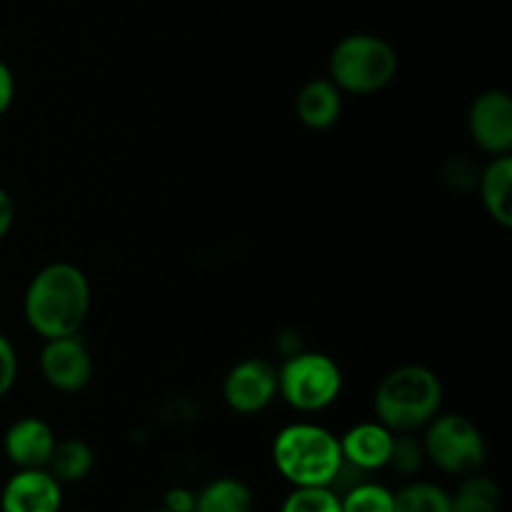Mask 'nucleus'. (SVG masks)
I'll use <instances>...</instances> for the list:
<instances>
[{"instance_id":"f257e3e1","label":"nucleus","mask_w":512,"mask_h":512,"mask_svg":"<svg viewBox=\"0 0 512 512\" xmlns=\"http://www.w3.org/2000/svg\"><path fill=\"white\" fill-rule=\"evenodd\" d=\"M23 313L43 340L75 335L90 313V283L73 263H50L25 290Z\"/></svg>"},{"instance_id":"f03ea898","label":"nucleus","mask_w":512,"mask_h":512,"mask_svg":"<svg viewBox=\"0 0 512 512\" xmlns=\"http://www.w3.org/2000/svg\"><path fill=\"white\" fill-rule=\"evenodd\" d=\"M443 405V383L425 365H400L378 383L373 408L380 423L393 433L425 428Z\"/></svg>"},{"instance_id":"7ed1b4c3","label":"nucleus","mask_w":512,"mask_h":512,"mask_svg":"<svg viewBox=\"0 0 512 512\" xmlns=\"http://www.w3.org/2000/svg\"><path fill=\"white\" fill-rule=\"evenodd\" d=\"M273 463L293 488H330L343 465L340 438L315 423L285 425L273 440Z\"/></svg>"},{"instance_id":"20e7f679","label":"nucleus","mask_w":512,"mask_h":512,"mask_svg":"<svg viewBox=\"0 0 512 512\" xmlns=\"http://www.w3.org/2000/svg\"><path fill=\"white\" fill-rule=\"evenodd\" d=\"M395 75L398 53L380 35L353 33L340 40L330 55V80L340 93H380L393 83Z\"/></svg>"},{"instance_id":"39448f33","label":"nucleus","mask_w":512,"mask_h":512,"mask_svg":"<svg viewBox=\"0 0 512 512\" xmlns=\"http://www.w3.org/2000/svg\"><path fill=\"white\" fill-rule=\"evenodd\" d=\"M343 393V373L325 353L298 350L278 370V395L298 413H320Z\"/></svg>"},{"instance_id":"423d86ee","label":"nucleus","mask_w":512,"mask_h":512,"mask_svg":"<svg viewBox=\"0 0 512 512\" xmlns=\"http://www.w3.org/2000/svg\"><path fill=\"white\" fill-rule=\"evenodd\" d=\"M423 448L425 458L433 460L435 468L455 478L480 473L488 458V445L480 428L460 413L435 415L425 425Z\"/></svg>"},{"instance_id":"0eeeda50","label":"nucleus","mask_w":512,"mask_h":512,"mask_svg":"<svg viewBox=\"0 0 512 512\" xmlns=\"http://www.w3.org/2000/svg\"><path fill=\"white\" fill-rule=\"evenodd\" d=\"M278 398V368L265 358L240 360L223 380V400L233 413L258 415Z\"/></svg>"},{"instance_id":"6e6552de","label":"nucleus","mask_w":512,"mask_h":512,"mask_svg":"<svg viewBox=\"0 0 512 512\" xmlns=\"http://www.w3.org/2000/svg\"><path fill=\"white\" fill-rule=\"evenodd\" d=\"M40 375L58 393H80L93 378V358L85 340L75 335L45 340L40 350Z\"/></svg>"},{"instance_id":"1a4fd4ad","label":"nucleus","mask_w":512,"mask_h":512,"mask_svg":"<svg viewBox=\"0 0 512 512\" xmlns=\"http://www.w3.org/2000/svg\"><path fill=\"white\" fill-rule=\"evenodd\" d=\"M468 130L483 153L508 155L512 150V100L505 90H485L473 100Z\"/></svg>"},{"instance_id":"9d476101","label":"nucleus","mask_w":512,"mask_h":512,"mask_svg":"<svg viewBox=\"0 0 512 512\" xmlns=\"http://www.w3.org/2000/svg\"><path fill=\"white\" fill-rule=\"evenodd\" d=\"M63 485L48 468L15 470L0 493V512H60Z\"/></svg>"},{"instance_id":"9b49d317","label":"nucleus","mask_w":512,"mask_h":512,"mask_svg":"<svg viewBox=\"0 0 512 512\" xmlns=\"http://www.w3.org/2000/svg\"><path fill=\"white\" fill-rule=\"evenodd\" d=\"M395 433L385 428L380 420H365V423L353 425L348 433L340 438V453L343 460L363 473H375V470L388 468L390 453H393Z\"/></svg>"},{"instance_id":"f8f14e48","label":"nucleus","mask_w":512,"mask_h":512,"mask_svg":"<svg viewBox=\"0 0 512 512\" xmlns=\"http://www.w3.org/2000/svg\"><path fill=\"white\" fill-rule=\"evenodd\" d=\"M55 438L53 428L40 418H20L8 428L3 438V450L10 463L18 470L25 468H48L53 455Z\"/></svg>"},{"instance_id":"ddd939ff","label":"nucleus","mask_w":512,"mask_h":512,"mask_svg":"<svg viewBox=\"0 0 512 512\" xmlns=\"http://www.w3.org/2000/svg\"><path fill=\"white\" fill-rule=\"evenodd\" d=\"M295 113L310 130L333 128L343 113V93L330 78L308 80L295 98Z\"/></svg>"},{"instance_id":"4468645a","label":"nucleus","mask_w":512,"mask_h":512,"mask_svg":"<svg viewBox=\"0 0 512 512\" xmlns=\"http://www.w3.org/2000/svg\"><path fill=\"white\" fill-rule=\"evenodd\" d=\"M480 200L490 218L503 228L512 225V158L508 155H495L478 178Z\"/></svg>"},{"instance_id":"2eb2a0df","label":"nucleus","mask_w":512,"mask_h":512,"mask_svg":"<svg viewBox=\"0 0 512 512\" xmlns=\"http://www.w3.org/2000/svg\"><path fill=\"white\" fill-rule=\"evenodd\" d=\"M193 512H253V490L238 478L210 480L195 493Z\"/></svg>"},{"instance_id":"dca6fc26","label":"nucleus","mask_w":512,"mask_h":512,"mask_svg":"<svg viewBox=\"0 0 512 512\" xmlns=\"http://www.w3.org/2000/svg\"><path fill=\"white\" fill-rule=\"evenodd\" d=\"M95 468V453L85 440H63L55 443L53 455H50L48 470L60 485L80 483L88 478Z\"/></svg>"},{"instance_id":"f3484780","label":"nucleus","mask_w":512,"mask_h":512,"mask_svg":"<svg viewBox=\"0 0 512 512\" xmlns=\"http://www.w3.org/2000/svg\"><path fill=\"white\" fill-rule=\"evenodd\" d=\"M503 493L500 485L488 475H465L463 483L450 495V510L453 512H500Z\"/></svg>"},{"instance_id":"a211bd4d","label":"nucleus","mask_w":512,"mask_h":512,"mask_svg":"<svg viewBox=\"0 0 512 512\" xmlns=\"http://www.w3.org/2000/svg\"><path fill=\"white\" fill-rule=\"evenodd\" d=\"M393 512H453L450 510V493L433 483L405 485L395 493Z\"/></svg>"},{"instance_id":"6ab92c4d","label":"nucleus","mask_w":512,"mask_h":512,"mask_svg":"<svg viewBox=\"0 0 512 512\" xmlns=\"http://www.w3.org/2000/svg\"><path fill=\"white\" fill-rule=\"evenodd\" d=\"M340 508L343 512H393L395 493L373 480H363L340 495Z\"/></svg>"},{"instance_id":"aec40b11","label":"nucleus","mask_w":512,"mask_h":512,"mask_svg":"<svg viewBox=\"0 0 512 512\" xmlns=\"http://www.w3.org/2000/svg\"><path fill=\"white\" fill-rule=\"evenodd\" d=\"M425 460L428 458H425L423 440L415 438L413 433H395L388 468H393L395 473L403 475V478H413L415 473L423 470Z\"/></svg>"},{"instance_id":"412c9836","label":"nucleus","mask_w":512,"mask_h":512,"mask_svg":"<svg viewBox=\"0 0 512 512\" xmlns=\"http://www.w3.org/2000/svg\"><path fill=\"white\" fill-rule=\"evenodd\" d=\"M280 512H343L333 488H293Z\"/></svg>"},{"instance_id":"4be33fe9","label":"nucleus","mask_w":512,"mask_h":512,"mask_svg":"<svg viewBox=\"0 0 512 512\" xmlns=\"http://www.w3.org/2000/svg\"><path fill=\"white\" fill-rule=\"evenodd\" d=\"M443 178L453 190H470L478 185L480 170L475 168V163H470L468 158H453L445 165Z\"/></svg>"},{"instance_id":"5701e85b","label":"nucleus","mask_w":512,"mask_h":512,"mask_svg":"<svg viewBox=\"0 0 512 512\" xmlns=\"http://www.w3.org/2000/svg\"><path fill=\"white\" fill-rule=\"evenodd\" d=\"M18 378V353H15L13 343L0 333V400L10 393Z\"/></svg>"},{"instance_id":"b1692460","label":"nucleus","mask_w":512,"mask_h":512,"mask_svg":"<svg viewBox=\"0 0 512 512\" xmlns=\"http://www.w3.org/2000/svg\"><path fill=\"white\" fill-rule=\"evenodd\" d=\"M163 508L173 512H193L195 510V493L188 488H170L165 493Z\"/></svg>"},{"instance_id":"393cba45","label":"nucleus","mask_w":512,"mask_h":512,"mask_svg":"<svg viewBox=\"0 0 512 512\" xmlns=\"http://www.w3.org/2000/svg\"><path fill=\"white\" fill-rule=\"evenodd\" d=\"M15 98V78H13V70L0 60V118L8 113V108L13 105Z\"/></svg>"},{"instance_id":"a878e982","label":"nucleus","mask_w":512,"mask_h":512,"mask_svg":"<svg viewBox=\"0 0 512 512\" xmlns=\"http://www.w3.org/2000/svg\"><path fill=\"white\" fill-rule=\"evenodd\" d=\"M15 223V203L3 188H0V240L10 233Z\"/></svg>"},{"instance_id":"bb28decb","label":"nucleus","mask_w":512,"mask_h":512,"mask_svg":"<svg viewBox=\"0 0 512 512\" xmlns=\"http://www.w3.org/2000/svg\"><path fill=\"white\" fill-rule=\"evenodd\" d=\"M153 512H173V510H168V508H158V510H153Z\"/></svg>"}]
</instances>
